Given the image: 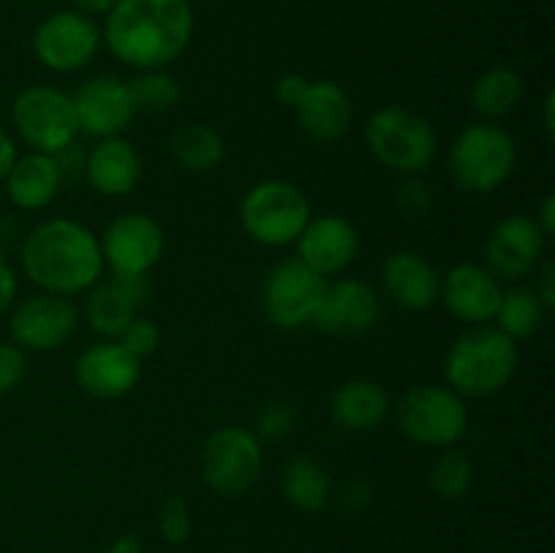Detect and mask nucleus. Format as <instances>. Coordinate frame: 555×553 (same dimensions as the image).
<instances>
[{
	"label": "nucleus",
	"instance_id": "nucleus-29",
	"mask_svg": "<svg viewBox=\"0 0 555 553\" xmlns=\"http://www.w3.org/2000/svg\"><path fill=\"white\" fill-rule=\"evenodd\" d=\"M547 309L529 285H515L502 293V301L496 309V329L504 331L509 339L524 342L531 339L537 331L545 325Z\"/></svg>",
	"mask_w": 555,
	"mask_h": 553
},
{
	"label": "nucleus",
	"instance_id": "nucleus-16",
	"mask_svg": "<svg viewBox=\"0 0 555 553\" xmlns=\"http://www.w3.org/2000/svg\"><path fill=\"white\" fill-rule=\"evenodd\" d=\"M361 253V233L347 217L320 215L307 222L296 239V258L320 276H339L356 263Z\"/></svg>",
	"mask_w": 555,
	"mask_h": 553
},
{
	"label": "nucleus",
	"instance_id": "nucleus-45",
	"mask_svg": "<svg viewBox=\"0 0 555 553\" xmlns=\"http://www.w3.org/2000/svg\"><path fill=\"white\" fill-rule=\"evenodd\" d=\"M542 125H545L547 139H553L555 136V92L553 90L547 92L545 101H542Z\"/></svg>",
	"mask_w": 555,
	"mask_h": 553
},
{
	"label": "nucleus",
	"instance_id": "nucleus-41",
	"mask_svg": "<svg viewBox=\"0 0 555 553\" xmlns=\"http://www.w3.org/2000/svg\"><path fill=\"white\" fill-rule=\"evenodd\" d=\"M20 157V152H16V141L14 136L9 133V130L0 125V182L5 179V173H9V168L14 166V160Z\"/></svg>",
	"mask_w": 555,
	"mask_h": 553
},
{
	"label": "nucleus",
	"instance_id": "nucleus-31",
	"mask_svg": "<svg viewBox=\"0 0 555 553\" xmlns=\"http://www.w3.org/2000/svg\"><path fill=\"white\" fill-rule=\"evenodd\" d=\"M475 483V461L464 450L444 448L428 472V486L444 502H459Z\"/></svg>",
	"mask_w": 555,
	"mask_h": 553
},
{
	"label": "nucleus",
	"instance_id": "nucleus-23",
	"mask_svg": "<svg viewBox=\"0 0 555 553\" xmlns=\"http://www.w3.org/2000/svg\"><path fill=\"white\" fill-rule=\"evenodd\" d=\"M144 173L139 150L125 136L98 139V144L85 157V177L106 198H122L133 193Z\"/></svg>",
	"mask_w": 555,
	"mask_h": 553
},
{
	"label": "nucleus",
	"instance_id": "nucleus-5",
	"mask_svg": "<svg viewBox=\"0 0 555 553\" xmlns=\"http://www.w3.org/2000/svg\"><path fill=\"white\" fill-rule=\"evenodd\" d=\"M366 146L379 166L401 177H421L437 157L439 139L423 114L390 103L369 117Z\"/></svg>",
	"mask_w": 555,
	"mask_h": 553
},
{
	"label": "nucleus",
	"instance_id": "nucleus-7",
	"mask_svg": "<svg viewBox=\"0 0 555 553\" xmlns=\"http://www.w3.org/2000/svg\"><path fill=\"white\" fill-rule=\"evenodd\" d=\"M238 220L253 242L263 247H287L296 244L312 220V204L298 184L287 179H263L244 193Z\"/></svg>",
	"mask_w": 555,
	"mask_h": 553
},
{
	"label": "nucleus",
	"instance_id": "nucleus-24",
	"mask_svg": "<svg viewBox=\"0 0 555 553\" xmlns=\"http://www.w3.org/2000/svg\"><path fill=\"white\" fill-rule=\"evenodd\" d=\"M393 412L390 394L383 383L369 377H356L334 388L328 399V415L334 426L350 434H369L383 426Z\"/></svg>",
	"mask_w": 555,
	"mask_h": 553
},
{
	"label": "nucleus",
	"instance_id": "nucleus-8",
	"mask_svg": "<svg viewBox=\"0 0 555 553\" xmlns=\"http://www.w3.org/2000/svg\"><path fill=\"white\" fill-rule=\"evenodd\" d=\"M11 125L27 150L54 157L70 150L79 136L74 98L54 85H30L16 92Z\"/></svg>",
	"mask_w": 555,
	"mask_h": 553
},
{
	"label": "nucleus",
	"instance_id": "nucleus-38",
	"mask_svg": "<svg viewBox=\"0 0 555 553\" xmlns=\"http://www.w3.org/2000/svg\"><path fill=\"white\" fill-rule=\"evenodd\" d=\"M307 85H309V79H304V76L296 74V70H291V74H282L280 79L274 81V98L282 103V106L296 108L298 101L304 98V92H307Z\"/></svg>",
	"mask_w": 555,
	"mask_h": 553
},
{
	"label": "nucleus",
	"instance_id": "nucleus-1",
	"mask_svg": "<svg viewBox=\"0 0 555 553\" xmlns=\"http://www.w3.org/2000/svg\"><path fill=\"white\" fill-rule=\"evenodd\" d=\"M190 0H117L101 36L112 57L135 70L168 68L193 41Z\"/></svg>",
	"mask_w": 555,
	"mask_h": 553
},
{
	"label": "nucleus",
	"instance_id": "nucleus-6",
	"mask_svg": "<svg viewBox=\"0 0 555 553\" xmlns=\"http://www.w3.org/2000/svg\"><path fill=\"white\" fill-rule=\"evenodd\" d=\"M401 434L423 448H455L469 428L464 396L444 383H421L393 404Z\"/></svg>",
	"mask_w": 555,
	"mask_h": 553
},
{
	"label": "nucleus",
	"instance_id": "nucleus-25",
	"mask_svg": "<svg viewBox=\"0 0 555 553\" xmlns=\"http://www.w3.org/2000/svg\"><path fill=\"white\" fill-rule=\"evenodd\" d=\"M63 171L54 155L41 152H27L14 160V166L5 173V195L11 204L22 211H38L54 204L63 188Z\"/></svg>",
	"mask_w": 555,
	"mask_h": 553
},
{
	"label": "nucleus",
	"instance_id": "nucleus-30",
	"mask_svg": "<svg viewBox=\"0 0 555 553\" xmlns=\"http://www.w3.org/2000/svg\"><path fill=\"white\" fill-rule=\"evenodd\" d=\"M128 85L139 114H155V117L168 114L182 101V87H179L177 76L168 74L166 68L139 70V76L130 79Z\"/></svg>",
	"mask_w": 555,
	"mask_h": 553
},
{
	"label": "nucleus",
	"instance_id": "nucleus-17",
	"mask_svg": "<svg viewBox=\"0 0 555 553\" xmlns=\"http://www.w3.org/2000/svg\"><path fill=\"white\" fill-rule=\"evenodd\" d=\"M144 363L130 356L117 339L87 347L74 366V380L92 399H122L141 383Z\"/></svg>",
	"mask_w": 555,
	"mask_h": 553
},
{
	"label": "nucleus",
	"instance_id": "nucleus-14",
	"mask_svg": "<svg viewBox=\"0 0 555 553\" xmlns=\"http://www.w3.org/2000/svg\"><path fill=\"white\" fill-rule=\"evenodd\" d=\"M547 236L531 215H509L499 220L482 244V263L499 280L520 282L545 260Z\"/></svg>",
	"mask_w": 555,
	"mask_h": 553
},
{
	"label": "nucleus",
	"instance_id": "nucleus-39",
	"mask_svg": "<svg viewBox=\"0 0 555 553\" xmlns=\"http://www.w3.org/2000/svg\"><path fill=\"white\" fill-rule=\"evenodd\" d=\"M534 293L540 296V301L545 304L547 312L555 309V263L553 260H542L534 271Z\"/></svg>",
	"mask_w": 555,
	"mask_h": 553
},
{
	"label": "nucleus",
	"instance_id": "nucleus-15",
	"mask_svg": "<svg viewBox=\"0 0 555 553\" xmlns=\"http://www.w3.org/2000/svg\"><path fill=\"white\" fill-rule=\"evenodd\" d=\"M70 98H74L79 130L92 136V139L125 136V130L133 125L135 114H139L128 81L112 74H101L81 81L79 90L70 92Z\"/></svg>",
	"mask_w": 555,
	"mask_h": 553
},
{
	"label": "nucleus",
	"instance_id": "nucleus-44",
	"mask_svg": "<svg viewBox=\"0 0 555 553\" xmlns=\"http://www.w3.org/2000/svg\"><path fill=\"white\" fill-rule=\"evenodd\" d=\"M103 553H144V542L139 540V535H119Z\"/></svg>",
	"mask_w": 555,
	"mask_h": 553
},
{
	"label": "nucleus",
	"instance_id": "nucleus-36",
	"mask_svg": "<svg viewBox=\"0 0 555 553\" xmlns=\"http://www.w3.org/2000/svg\"><path fill=\"white\" fill-rule=\"evenodd\" d=\"M396 204H399L401 215L406 217L428 215L431 211V188L421 177H406L396 193Z\"/></svg>",
	"mask_w": 555,
	"mask_h": 553
},
{
	"label": "nucleus",
	"instance_id": "nucleus-33",
	"mask_svg": "<svg viewBox=\"0 0 555 553\" xmlns=\"http://www.w3.org/2000/svg\"><path fill=\"white\" fill-rule=\"evenodd\" d=\"M296 407L285 399H271L255 415L253 434L260 442H280V439L291 437L293 426H296Z\"/></svg>",
	"mask_w": 555,
	"mask_h": 553
},
{
	"label": "nucleus",
	"instance_id": "nucleus-19",
	"mask_svg": "<svg viewBox=\"0 0 555 553\" xmlns=\"http://www.w3.org/2000/svg\"><path fill=\"white\" fill-rule=\"evenodd\" d=\"M379 309H383L379 293L369 282L341 276V280L325 285L323 301H320L312 325L323 334L358 336L377 325Z\"/></svg>",
	"mask_w": 555,
	"mask_h": 553
},
{
	"label": "nucleus",
	"instance_id": "nucleus-11",
	"mask_svg": "<svg viewBox=\"0 0 555 553\" xmlns=\"http://www.w3.org/2000/svg\"><path fill=\"white\" fill-rule=\"evenodd\" d=\"M101 43L103 36L95 20L74 9L52 11L33 33V54L52 74H76L87 68Z\"/></svg>",
	"mask_w": 555,
	"mask_h": 553
},
{
	"label": "nucleus",
	"instance_id": "nucleus-43",
	"mask_svg": "<svg viewBox=\"0 0 555 553\" xmlns=\"http://www.w3.org/2000/svg\"><path fill=\"white\" fill-rule=\"evenodd\" d=\"M70 5L85 16H106L117 5V0H70Z\"/></svg>",
	"mask_w": 555,
	"mask_h": 553
},
{
	"label": "nucleus",
	"instance_id": "nucleus-21",
	"mask_svg": "<svg viewBox=\"0 0 555 553\" xmlns=\"http://www.w3.org/2000/svg\"><path fill=\"white\" fill-rule=\"evenodd\" d=\"M293 112H296L304 136L312 139L314 144H336V141H341L350 133L352 117H356V108H352L347 90L339 81L331 79L309 81L307 92H304V98Z\"/></svg>",
	"mask_w": 555,
	"mask_h": 553
},
{
	"label": "nucleus",
	"instance_id": "nucleus-12",
	"mask_svg": "<svg viewBox=\"0 0 555 553\" xmlns=\"http://www.w3.org/2000/svg\"><path fill=\"white\" fill-rule=\"evenodd\" d=\"M166 253V231L146 211H125L114 217L101 236L103 266L114 276H146Z\"/></svg>",
	"mask_w": 555,
	"mask_h": 553
},
{
	"label": "nucleus",
	"instance_id": "nucleus-34",
	"mask_svg": "<svg viewBox=\"0 0 555 553\" xmlns=\"http://www.w3.org/2000/svg\"><path fill=\"white\" fill-rule=\"evenodd\" d=\"M117 342L130 352V356H135L139 361H144V358H150L152 352L160 347V329H157V323H152L150 318H141V314H135V318L130 320L128 329L119 334Z\"/></svg>",
	"mask_w": 555,
	"mask_h": 553
},
{
	"label": "nucleus",
	"instance_id": "nucleus-27",
	"mask_svg": "<svg viewBox=\"0 0 555 553\" xmlns=\"http://www.w3.org/2000/svg\"><path fill=\"white\" fill-rule=\"evenodd\" d=\"M173 163L190 173H209L225 160V139L206 123H188L173 130L168 141Z\"/></svg>",
	"mask_w": 555,
	"mask_h": 553
},
{
	"label": "nucleus",
	"instance_id": "nucleus-37",
	"mask_svg": "<svg viewBox=\"0 0 555 553\" xmlns=\"http://www.w3.org/2000/svg\"><path fill=\"white\" fill-rule=\"evenodd\" d=\"M336 502L345 513H363V510L372 507L374 502V486L366 477H350L339 486L336 491Z\"/></svg>",
	"mask_w": 555,
	"mask_h": 553
},
{
	"label": "nucleus",
	"instance_id": "nucleus-10",
	"mask_svg": "<svg viewBox=\"0 0 555 553\" xmlns=\"http://www.w3.org/2000/svg\"><path fill=\"white\" fill-rule=\"evenodd\" d=\"M328 280L314 274L307 263L293 258L276 260L260 285V307L266 320L282 331H296L312 325Z\"/></svg>",
	"mask_w": 555,
	"mask_h": 553
},
{
	"label": "nucleus",
	"instance_id": "nucleus-32",
	"mask_svg": "<svg viewBox=\"0 0 555 553\" xmlns=\"http://www.w3.org/2000/svg\"><path fill=\"white\" fill-rule=\"evenodd\" d=\"M157 535L166 545H184L193 535V513H190L188 499L166 497L157 510Z\"/></svg>",
	"mask_w": 555,
	"mask_h": 553
},
{
	"label": "nucleus",
	"instance_id": "nucleus-20",
	"mask_svg": "<svg viewBox=\"0 0 555 553\" xmlns=\"http://www.w3.org/2000/svg\"><path fill=\"white\" fill-rule=\"evenodd\" d=\"M379 276H383V287L390 301L406 312H426L439 301L442 274L417 249L390 253L379 269Z\"/></svg>",
	"mask_w": 555,
	"mask_h": 553
},
{
	"label": "nucleus",
	"instance_id": "nucleus-42",
	"mask_svg": "<svg viewBox=\"0 0 555 553\" xmlns=\"http://www.w3.org/2000/svg\"><path fill=\"white\" fill-rule=\"evenodd\" d=\"M534 220H537V226L542 228V233H545V236H553V231H555V193H547L545 198H542V204H540V209H537Z\"/></svg>",
	"mask_w": 555,
	"mask_h": 553
},
{
	"label": "nucleus",
	"instance_id": "nucleus-28",
	"mask_svg": "<svg viewBox=\"0 0 555 553\" xmlns=\"http://www.w3.org/2000/svg\"><path fill=\"white\" fill-rule=\"evenodd\" d=\"M524 76L518 70L507 68V65H496V68H488L486 74L477 76V81L472 85L469 101L472 108L482 119L496 123V119L513 114L520 106V101H524Z\"/></svg>",
	"mask_w": 555,
	"mask_h": 553
},
{
	"label": "nucleus",
	"instance_id": "nucleus-40",
	"mask_svg": "<svg viewBox=\"0 0 555 553\" xmlns=\"http://www.w3.org/2000/svg\"><path fill=\"white\" fill-rule=\"evenodd\" d=\"M16 274L14 269L9 266V260L0 255V314L9 312L14 307V298H16Z\"/></svg>",
	"mask_w": 555,
	"mask_h": 553
},
{
	"label": "nucleus",
	"instance_id": "nucleus-2",
	"mask_svg": "<svg viewBox=\"0 0 555 553\" xmlns=\"http://www.w3.org/2000/svg\"><path fill=\"white\" fill-rule=\"evenodd\" d=\"M20 263L38 291L65 298L90 291L106 269L98 233L70 217H52L33 228L20 249Z\"/></svg>",
	"mask_w": 555,
	"mask_h": 553
},
{
	"label": "nucleus",
	"instance_id": "nucleus-9",
	"mask_svg": "<svg viewBox=\"0 0 555 553\" xmlns=\"http://www.w3.org/2000/svg\"><path fill=\"white\" fill-rule=\"evenodd\" d=\"M263 475V442L247 426H222L206 437L201 450V477L225 499L253 491Z\"/></svg>",
	"mask_w": 555,
	"mask_h": 553
},
{
	"label": "nucleus",
	"instance_id": "nucleus-22",
	"mask_svg": "<svg viewBox=\"0 0 555 553\" xmlns=\"http://www.w3.org/2000/svg\"><path fill=\"white\" fill-rule=\"evenodd\" d=\"M146 293H150L146 276H130V280L112 276L108 282H95L87 291V323L103 339H119L130 320L139 314L141 301H146Z\"/></svg>",
	"mask_w": 555,
	"mask_h": 553
},
{
	"label": "nucleus",
	"instance_id": "nucleus-35",
	"mask_svg": "<svg viewBox=\"0 0 555 553\" xmlns=\"http://www.w3.org/2000/svg\"><path fill=\"white\" fill-rule=\"evenodd\" d=\"M27 377V356L14 342H0V396L14 394Z\"/></svg>",
	"mask_w": 555,
	"mask_h": 553
},
{
	"label": "nucleus",
	"instance_id": "nucleus-26",
	"mask_svg": "<svg viewBox=\"0 0 555 553\" xmlns=\"http://www.w3.org/2000/svg\"><path fill=\"white\" fill-rule=\"evenodd\" d=\"M282 497L298 513H320L334 499V480L320 461L298 455L282 470Z\"/></svg>",
	"mask_w": 555,
	"mask_h": 553
},
{
	"label": "nucleus",
	"instance_id": "nucleus-3",
	"mask_svg": "<svg viewBox=\"0 0 555 553\" xmlns=\"http://www.w3.org/2000/svg\"><path fill=\"white\" fill-rule=\"evenodd\" d=\"M518 342L496 325H469L444 356V385L464 399H488L509 385L518 372Z\"/></svg>",
	"mask_w": 555,
	"mask_h": 553
},
{
	"label": "nucleus",
	"instance_id": "nucleus-13",
	"mask_svg": "<svg viewBox=\"0 0 555 553\" xmlns=\"http://www.w3.org/2000/svg\"><path fill=\"white\" fill-rule=\"evenodd\" d=\"M79 325V309L70 298L57 293H33L11 312L9 334L25 352H52L74 336Z\"/></svg>",
	"mask_w": 555,
	"mask_h": 553
},
{
	"label": "nucleus",
	"instance_id": "nucleus-18",
	"mask_svg": "<svg viewBox=\"0 0 555 553\" xmlns=\"http://www.w3.org/2000/svg\"><path fill=\"white\" fill-rule=\"evenodd\" d=\"M502 280L486 263H455L442 276L439 301H444L448 312L466 325H486L496 318L502 301Z\"/></svg>",
	"mask_w": 555,
	"mask_h": 553
},
{
	"label": "nucleus",
	"instance_id": "nucleus-4",
	"mask_svg": "<svg viewBox=\"0 0 555 553\" xmlns=\"http://www.w3.org/2000/svg\"><path fill=\"white\" fill-rule=\"evenodd\" d=\"M518 166V144L513 133L496 123H472L461 130L448 150L450 179L461 190L488 195L502 188Z\"/></svg>",
	"mask_w": 555,
	"mask_h": 553
}]
</instances>
